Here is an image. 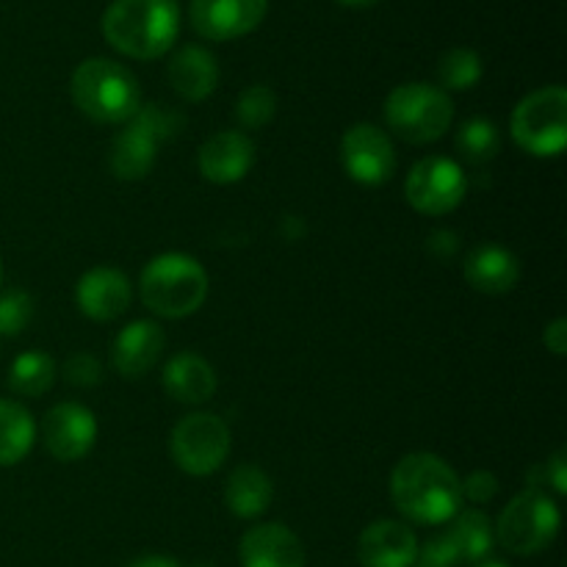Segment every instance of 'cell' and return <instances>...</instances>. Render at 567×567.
Returning a JSON list of instances; mask_svg holds the SVG:
<instances>
[{
  "mask_svg": "<svg viewBox=\"0 0 567 567\" xmlns=\"http://www.w3.org/2000/svg\"><path fill=\"white\" fill-rule=\"evenodd\" d=\"M393 507L421 526L449 524L463 507V480L443 457L408 454L391 471Z\"/></svg>",
  "mask_w": 567,
  "mask_h": 567,
  "instance_id": "1",
  "label": "cell"
},
{
  "mask_svg": "<svg viewBox=\"0 0 567 567\" xmlns=\"http://www.w3.org/2000/svg\"><path fill=\"white\" fill-rule=\"evenodd\" d=\"M100 28L105 42L120 53L138 61L161 59L181 31V6L177 0H114Z\"/></svg>",
  "mask_w": 567,
  "mask_h": 567,
  "instance_id": "2",
  "label": "cell"
},
{
  "mask_svg": "<svg viewBox=\"0 0 567 567\" xmlns=\"http://www.w3.org/2000/svg\"><path fill=\"white\" fill-rule=\"evenodd\" d=\"M75 109L100 125H122L142 105V86L125 64L114 59H86L70 81Z\"/></svg>",
  "mask_w": 567,
  "mask_h": 567,
  "instance_id": "3",
  "label": "cell"
},
{
  "mask_svg": "<svg viewBox=\"0 0 567 567\" xmlns=\"http://www.w3.org/2000/svg\"><path fill=\"white\" fill-rule=\"evenodd\" d=\"M138 293L150 313L161 319H186L208 299V271L192 255L164 252L142 269Z\"/></svg>",
  "mask_w": 567,
  "mask_h": 567,
  "instance_id": "4",
  "label": "cell"
},
{
  "mask_svg": "<svg viewBox=\"0 0 567 567\" xmlns=\"http://www.w3.org/2000/svg\"><path fill=\"white\" fill-rule=\"evenodd\" d=\"M183 120L181 111L166 109L161 103L138 105L136 114L127 120L125 131H120L111 142L109 166L116 181L136 183L153 172L155 158H158L161 144L181 136Z\"/></svg>",
  "mask_w": 567,
  "mask_h": 567,
  "instance_id": "5",
  "label": "cell"
},
{
  "mask_svg": "<svg viewBox=\"0 0 567 567\" xmlns=\"http://www.w3.org/2000/svg\"><path fill=\"white\" fill-rule=\"evenodd\" d=\"M385 122L408 144H430L452 127L454 103L432 83H402L385 97Z\"/></svg>",
  "mask_w": 567,
  "mask_h": 567,
  "instance_id": "6",
  "label": "cell"
},
{
  "mask_svg": "<svg viewBox=\"0 0 567 567\" xmlns=\"http://www.w3.org/2000/svg\"><path fill=\"white\" fill-rule=\"evenodd\" d=\"M509 133L524 153L535 158H557L567 144V92L546 86L526 94L509 116Z\"/></svg>",
  "mask_w": 567,
  "mask_h": 567,
  "instance_id": "7",
  "label": "cell"
},
{
  "mask_svg": "<svg viewBox=\"0 0 567 567\" xmlns=\"http://www.w3.org/2000/svg\"><path fill=\"white\" fill-rule=\"evenodd\" d=\"M559 524H563V515H559L557 502L548 493L526 487L502 509L493 532L509 554L535 557L557 540Z\"/></svg>",
  "mask_w": 567,
  "mask_h": 567,
  "instance_id": "8",
  "label": "cell"
},
{
  "mask_svg": "<svg viewBox=\"0 0 567 567\" xmlns=\"http://www.w3.org/2000/svg\"><path fill=\"white\" fill-rule=\"evenodd\" d=\"M169 454L188 476H210L227 463L230 430L214 413H192L175 424L169 435Z\"/></svg>",
  "mask_w": 567,
  "mask_h": 567,
  "instance_id": "9",
  "label": "cell"
},
{
  "mask_svg": "<svg viewBox=\"0 0 567 567\" xmlns=\"http://www.w3.org/2000/svg\"><path fill=\"white\" fill-rule=\"evenodd\" d=\"M468 194V177L463 166L449 155H426L404 181V197L413 210L424 216H446L463 205Z\"/></svg>",
  "mask_w": 567,
  "mask_h": 567,
  "instance_id": "10",
  "label": "cell"
},
{
  "mask_svg": "<svg viewBox=\"0 0 567 567\" xmlns=\"http://www.w3.org/2000/svg\"><path fill=\"white\" fill-rule=\"evenodd\" d=\"M341 166L360 186H382L396 172V147L382 127L358 122L341 136Z\"/></svg>",
  "mask_w": 567,
  "mask_h": 567,
  "instance_id": "11",
  "label": "cell"
},
{
  "mask_svg": "<svg viewBox=\"0 0 567 567\" xmlns=\"http://www.w3.org/2000/svg\"><path fill=\"white\" fill-rule=\"evenodd\" d=\"M42 443L59 463H78L97 443V419L78 402H61L42 419Z\"/></svg>",
  "mask_w": 567,
  "mask_h": 567,
  "instance_id": "12",
  "label": "cell"
},
{
  "mask_svg": "<svg viewBox=\"0 0 567 567\" xmlns=\"http://www.w3.org/2000/svg\"><path fill=\"white\" fill-rule=\"evenodd\" d=\"M269 0H192L188 20L203 39L230 42L247 37L264 22Z\"/></svg>",
  "mask_w": 567,
  "mask_h": 567,
  "instance_id": "13",
  "label": "cell"
},
{
  "mask_svg": "<svg viewBox=\"0 0 567 567\" xmlns=\"http://www.w3.org/2000/svg\"><path fill=\"white\" fill-rule=\"evenodd\" d=\"M133 286L125 271L114 266H97L75 282V305L86 319L114 321L131 308Z\"/></svg>",
  "mask_w": 567,
  "mask_h": 567,
  "instance_id": "14",
  "label": "cell"
},
{
  "mask_svg": "<svg viewBox=\"0 0 567 567\" xmlns=\"http://www.w3.org/2000/svg\"><path fill=\"white\" fill-rule=\"evenodd\" d=\"M255 164V144L241 131L214 133L208 142L199 147L197 166L199 175L216 186H230L244 181Z\"/></svg>",
  "mask_w": 567,
  "mask_h": 567,
  "instance_id": "15",
  "label": "cell"
},
{
  "mask_svg": "<svg viewBox=\"0 0 567 567\" xmlns=\"http://www.w3.org/2000/svg\"><path fill=\"white\" fill-rule=\"evenodd\" d=\"M419 554V537L402 520L382 518L365 526L358 540L363 567H410Z\"/></svg>",
  "mask_w": 567,
  "mask_h": 567,
  "instance_id": "16",
  "label": "cell"
},
{
  "mask_svg": "<svg viewBox=\"0 0 567 567\" xmlns=\"http://www.w3.org/2000/svg\"><path fill=\"white\" fill-rule=\"evenodd\" d=\"M166 347V332L158 321L138 319L131 321L125 330H120V336L114 338V347H111V363L120 371L125 380H138V377L147 374L150 369H155V363L161 360Z\"/></svg>",
  "mask_w": 567,
  "mask_h": 567,
  "instance_id": "17",
  "label": "cell"
},
{
  "mask_svg": "<svg viewBox=\"0 0 567 567\" xmlns=\"http://www.w3.org/2000/svg\"><path fill=\"white\" fill-rule=\"evenodd\" d=\"M241 567H305V546L288 526L258 524L241 537Z\"/></svg>",
  "mask_w": 567,
  "mask_h": 567,
  "instance_id": "18",
  "label": "cell"
},
{
  "mask_svg": "<svg viewBox=\"0 0 567 567\" xmlns=\"http://www.w3.org/2000/svg\"><path fill=\"white\" fill-rule=\"evenodd\" d=\"M463 271L468 286L487 297L509 293L520 282V260L502 244H480L471 249Z\"/></svg>",
  "mask_w": 567,
  "mask_h": 567,
  "instance_id": "19",
  "label": "cell"
},
{
  "mask_svg": "<svg viewBox=\"0 0 567 567\" xmlns=\"http://www.w3.org/2000/svg\"><path fill=\"white\" fill-rule=\"evenodd\" d=\"M166 75H169L177 97L188 100V103H203L219 83V61L210 50L199 48V44H186L169 59Z\"/></svg>",
  "mask_w": 567,
  "mask_h": 567,
  "instance_id": "20",
  "label": "cell"
},
{
  "mask_svg": "<svg viewBox=\"0 0 567 567\" xmlns=\"http://www.w3.org/2000/svg\"><path fill=\"white\" fill-rule=\"evenodd\" d=\"M166 396L181 404H205L214 399L219 380H216L214 365L194 352H181L169 358L161 374Z\"/></svg>",
  "mask_w": 567,
  "mask_h": 567,
  "instance_id": "21",
  "label": "cell"
},
{
  "mask_svg": "<svg viewBox=\"0 0 567 567\" xmlns=\"http://www.w3.org/2000/svg\"><path fill=\"white\" fill-rule=\"evenodd\" d=\"M275 502L271 476L258 465H238L225 485V504L236 518L255 520Z\"/></svg>",
  "mask_w": 567,
  "mask_h": 567,
  "instance_id": "22",
  "label": "cell"
},
{
  "mask_svg": "<svg viewBox=\"0 0 567 567\" xmlns=\"http://www.w3.org/2000/svg\"><path fill=\"white\" fill-rule=\"evenodd\" d=\"M449 543L457 551L460 565L463 563H482L491 559L493 546H496V532H493L491 518L482 509H460L452 518L449 532H443Z\"/></svg>",
  "mask_w": 567,
  "mask_h": 567,
  "instance_id": "23",
  "label": "cell"
},
{
  "mask_svg": "<svg viewBox=\"0 0 567 567\" xmlns=\"http://www.w3.org/2000/svg\"><path fill=\"white\" fill-rule=\"evenodd\" d=\"M37 441L33 415L20 402L0 399V468L22 463Z\"/></svg>",
  "mask_w": 567,
  "mask_h": 567,
  "instance_id": "24",
  "label": "cell"
},
{
  "mask_svg": "<svg viewBox=\"0 0 567 567\" xmlns=\"http://www.w3.org/2000/svg\"><path fill=\"white\" fill-rule=\"evenodd\" d=\"M55 382V360L42 349H31L14 358L9 369V388L17 396L39 399L53 388Z\"/></svg>",
  "mask_w": 567,
  "mask_h": 567,
  "instance_id": "25",
  "label": "cell"
},
{
  "mask_svg": "<svg viewBox=\"0 0 567 567\" xmlns=\"http://www.w3.org/2000/svg\"><path fill=\"white\" fill-rule=\"evenodd\" d=\"M454 147H457L460 158L474 166H482L496 158L498 150H502V136H498V127L491 120L474 116V120L460 125L457 136H454Z\"/></svg>",
  "mask_w": 567,
  "mask_h": 567,
  "instance_id": "26",
  "label": "cell"
},
{
  "mask_svg": "<svg viewBox=\"0 0 567 567\" xmlns=\"http://www.w3.org/2000/svg\"><path fill=\"white\" fill-rule=\"evenodd\" d=\"M482 55L471 48H452L441 55L437 61V81H441L443 92H468L482 81Z\"/></svg>",
  "mask_w": 567,
  "mask_h": 567,
  "instance_id": "27",
  "label": "cell"
},
{
  "mask_svg": "<svg viewBox=\"0 0 567 567\" xmlns=\"http://www.w3.org/2000/svg\"><path fill=\"white\" fill-rule=\"evenodd\" d=\"M233 114H236L238 125L247 127V131H258V127L269 125L277 114L275 89L266 86V83L247 86L241 94H238Z\"/></svg>",
  "mask_w": 567,
  "mask_h": 567,
  "instance_id": "28",
  "label": "cell"
},
{
  "mask_svg": "<svg viewBox=\"0 0 567 567\" xmlns=\"http://www.w3.org/2000/svg\"><path fill=\"white\" fill-rule=\"evenodd\" d=\"M33 319V299L31 293L20 291H6L0 293V336L6 338H14L31 324Z\"/></svg>",
  "mask_w": 567,
  "mask_h": 567,
  "instance_id": "29",
  "label": "cell"
},
{
  "mask_svg": "<svg viewBox=\"0 0 567 567\" xmlns=\"http://www.w3.org/2000/svg\"><path fill=\"white\" fill-rule=\"evenodd\" d=\"M529 487L532 491L543 493H557L565 496L567 493V449H557L546 463H537L535 468H529Z\"/></svg>",
  "mask_w": 567,
  "mask_h": 567,
  "instance_id": "30",
  "label": "cell"
},
{
  "mask_svg": "<svg viewBox=\"0 0 567 567\" xmlns=\"http://www.w3.org/2000/svg\"><path fill=\"white\" fill-rule=\"evenodd\" d=\"M64 380L75 388H94L103 382V365L94 354L75 352L64 363Z\"/></svg>",
  "mask_w": 567,
  "mask_h": 567,
  "instance_id": "31",
  "label": "cell"
},
{
  "mask_svg": "<svg viewBox=\"0 0 567 567\" xmlns=\"http://www.w3.org/2000/svg\"><path fill=\"white\" fill-rule=\"evenodd\" d=\"M457 565H460L457 551H454V546L449 543V537L437 535V537H430V540L424 543V548H419L415 563L410 567H457Z\"/></svg>",
  "mask_w": 567,
  "mask_h": 567,
  "instance_id": "32",
  "label": "cell"
},
{
  "mask_svg": "<svg viewBox=\"0 0 567 567\" xmlns=\"http://www.w3.org/2000/svg\"><path fill=\"white\" fill-rule=\"evenodd\" d=\"M498 496V480L491 471H474L463 480V498L471 504H491Z\"/></svg>",
  "mask_w": 567,
  "mask_h": 567,
  "instance_id": "33",
  "label": "cell"
},
{
  "mask_svg": "<svg viewBox=\"0 0 567 567\" xmlns=\"http://www.w3.org/2000/svg\"><path fill=\"white\" fill-rule=\"evenodd\" d=\"M426 247H430V252L435 255V258L446 260L460 249V236L452 230H435L430 236V241H426Z\"/></svg>",
  "mask_w": 567,
  "mask_h": 567,
  "instance_id": "34",
  "label": "cell"
},
{
  "mask_svg": "<svg viewBox=\"0 0 567 567\" xmlns=\"http://www.w3.org/2000/svg\"><path fill=\"white\" fill-rule=\"evenodd\" d=\"M543 341H546L548 352H554L557 358H565L567 352V319H554L551 324L543 332Z\"/></svg>",
  "mask_w": 567,
  "mask_h": 567,
  "instance_id": "35",
  "label": "cell"
},
{
  "mask_svg": "<svg viewBox=\"0 0 567 567\" xmlns=\"http://www.w3.org/2000/svg\"><path fill=\"white\" fill-rule=\"evenodd\" d=\"M127 567H181V565H177L175 559H169V557H161V554H147V557L133 559V563Z\"/></svg>",
  "mask_w": 567,
  "mask_h": 567,
  "instance_id": "36",
  "label": "cell"
},
{
  "mask_svg": "<svg viewBox=\"0 0 567 567\" xmlns=\"http://www.w3.org/2000/svg\"><path fill=\"white\" fill-rule=\"evenodd\" d=\"M343 6H352V9H365V6H374L377 0H338Z\"/></svg>",
  "mask_w": 567,
  "mask_h": 567,
  "instance_id": "37",
  "label": "cell"
},
{
  "mask_svg": "<svg viewBox=\"0 0 567 567\" xmlns=\"http://www.w3.org/2000/svg\"><path fill=\"white\" fill-rule=\"evenodd\" d=\"M474 567H509V565L502 563V559H482V563H476Z\"/></svg>",
  "mask_w": 567,
  "mask_h": 567,
  "instance_id": "38",
  "label": "cell"
},
{
  "mask_svg": "<svg viewBox=\"0 0 567 567\" xmlns=\"http://www.w3.org/2000/svg\"><path fill=\"white\" fill-rule=\"evenodd\" d=\"M0 286H3V264H0Z\"/></svg>",
  "mask_w": 567,
  "mask_h": 567,
  "instance_id": "39",
  "label": "cell"
},
{
  "mask_svg": "<svg viewBox=\"0 0 567 567\" xmlns=\"http://www.w3.org/2000/svg\"><path fill=\"white\" fill-rule=\"evenodd\" d=\"M192 567H214V565H205V563H197V565H192Z\"/></svg>",
  "mask_w": 567,
  "mask_h": 567,
  "instance_id": "40",
  "label": "cell"
}]
</instances>
